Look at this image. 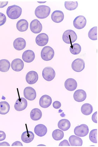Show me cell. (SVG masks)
I'll use <instances>...</instances> for the list:
<instances>
[{"label": "cell", "mask_w": 98, "mask_h": 147, "mask_svg": "<svg viewBox=\"0 0 98 147\" xmlns=\"http://www.w3.org/2000/svg\"><path fill=\"white\" fill-rule=\"evenodd\" d=\"M22 12V8L19 6L13 5L7 7V14L10 19L15 20L20 17Z\"/></svg>", "instance_id": "obj_1"}, {"label": "cell", "mask_w": 98, "mask_h": 147, "mask_svg": "<svg viewBox=\"0 0 98 147\" xmlns=\"http://www.w3.org/2000/svg\"><path fill=\"white\" fill-rule=\"evenodd\" d=\"M50 7L45 5H39L36 8L35 14L36 17L40 19H44L50 14Z\"/></svg>", "instance_id": "obj_2"}, {"label": "cell", "mask_w": 98, "mask_h": 147, "mask_svg": "<svg viewBox=\"0 0 98 147\" xmlns=\"http://www.w3.org/2000/svg\"><path fill=\"white\" fill-rule=\"evenodd\" d=\"M62 38L65 43L72 45L77 40L78 36L74 31L71 30H68L65 31L63 34Z\"/></svg>", "instance_id": "obj_3"}, {"label": "cell", "mask_w": 98, "mask_h": 147, "mask_svg": "<svg viewBox=\"0 0 98 147\" xmlns=\"http://www.w3.org/2000/svg\"><path fill=\"white\" fill-rule=\"evenodd\" d=\"M55 52L54 49L49 46H46L42 49L41 52V57L45 61H51L54 58Z\"/></svg>", "instance_id": "obj_4"}, {"label": "cell", "mask_w": 98, "mask_h": 147, "mask_svg": "<svg viewBox=\"0 0 98 147\" xmlns=\"http://www.w3.org/2000/svg\"><path fill=\"white\" fill-rule=\"evenodd\" d=\"M55 76V71L52 67H46L43 69L42 76L43 78L48 82H50L53 80Z\"/></svg>", "instance_id": "obj_5"}, {"label": "cell", "mask_w": 98, "mask_h": 147, "mask_svg": "<svg viewBox=\"0 0 98 147\" xmlns=\"http://www.w3.org/2000/svg\"><path fill=\"white\" fill-rule=\"evenodd\" d=\"M89 128L87 125L82 124L75 127L74 133L76 136L79 137H85L88 135Z\"/></svg>", "instance_id": "obj_6"}, {"label": "cell", "mask_w": 98, "mask_h": 147, "mask_svg": "<svg viewBox=\"0 0 98 147\" xmlns=\"http://www.w3.org/2000/svg\"><path fill=\"white\" fill-rule=\"evenodd\" d=\"M71 67L74 71L77 72H80L85 68V61L81 58H77L72 62Z\"/></svg>", "instance_id": "obj_7"}, {"label": "cell", "mask_w": 98, "mask_h": 147, "mask_svg": "<svg viewBox=\"0 0 98 147\" xmlns=\"http://www.w3.org/2000/svg\"><path fill=\"white\" fill-rule=\"evenodd\" d=\"M86 23V18L83 16H80L75 18L74 21L73 25L76 29L80 30L85 28Z\"/></svg>", "instance_id": "obj_8"}, {"label": "cell", "mask_w": 98, "mask_h": 147, "mask_svg": "<svg viewBox=\"0 0 98 147\" xmlns=\"http://www.w3.org/2000/svg\"><path fill=\"white\" fill-rule=\"evenodd\" d=\"M24 96L26 99L32 101L37 97V93L35 90L32 87H27L24 89Z\"/></svg>", "instance_id": "obj_9"}, {"label": "cell", "mask_w": 98, "mask_h": 147, "mask_svg": "<svg viewBox=\"0 0 98 147\" xmlns=\"http://www.w3.org/2000/svg\"><path fill=\"white\" fill-rule=\"evenodd\" d=\"M30 29L33 33H40L43 29V26L40 21L37 19L33 20L30 24Z\"/></svg>", "instance_id": "obj_10"}, {"label": "cell", "mask_w": 98, "mask_h": 147, "mask_svg": "<svg viewBox=\"0 0 98 147\" xmlns=\"http://www.w3.org/2000/svg\"><path fill=\"white\" fill-rule=\"evenodd\" d=\"M28 106V102L23 97H21L16 100L14 105V109L18 111L25 110Z\"/></svg>", "instance_id": "obj_11"}, {"label": "cell", "mask_w": 98, "mask_h": 147, "mask_svg": "<svg viewBox=\"0 0 98 147\" xmlns=\"http://www.w3.org/2000/svg\"><path fill=\"white\" fill-rule=\"evenodd\" d=\"M49 40V37L47 34L46 33H41L36 37L35 42L37 45L43 47L48 44Z\"/></svg>", "instance_id": "obj_12"}, {"label": "cell", "mask_w": 98, "mask_h": 147, "mask_svg": "<svg viewBox=\"0 0 98 147\" xmlns=\"http://www.w3.org/2000/svg\"><path fill=\"white\" fill-rule=\"evenodd\" d=\"M39 76L38 74L34 71H31L27 74L26 76V82L30 85L34 84L38 81Z\"/></svg>", "instance_id": "obj_13"}, {"label": "cell", "mask_w": 98, "mask_h": 147, "mask_svg": "<svg viewBox=\"0 0 98 147\" xmlns=\"http://www.w3.org/2000/svg\"><path fill=\"white\" fill-rule=\"evenodd\" d=\"M12 69L14 71L19 72L23 69L24 67V63L22 59L19 58L13 60L11 63Z\"/></svg>", "instance_id": "obj_14"}, {"label": "cell", "mask_w": 98, "mask_h": 147, "mask_svg": "<svg viewBox=\"0 0 98 147\" xmlns=\"http://www.w3.org/2000/svg\"><path fill=\"white\" fill-rule=\"evenodd\" d=\"M52 98L49 96L45 94L40 98L39 100V105L41 107L43 108L49 107L52 104Z\"/></svg>", "instance_id": "obj_15"}, {"label": "cell", "mask_w": 98, "mask_h": 147, "mask_svg": "<svg viewBox=\"0 0 98 147\" xmlns=\"http://www.w3.org/2000/svg\"><path fill=\"white\" fill-rule=\"evenodd\" d=\"M13 46L16 50H23L26 46V42L23 38L19 37L15 39L13 42Z\"/></svg>", "instance_id": "obj_16"}, {"label": "cell", "mask_w": 98, "mask_h": 147, "mask_svg": "<svg viewBox=\"0 0 98 147\" xmlns=\"http://www.w3.org/2000/svg\"><path fill=\"white\" fill-rule=\"evenodd\" d=\"M87 94L85 91L82 89L78 90L75 91L74 94V99L77 102H82L86 100Z\"/></svg>", "instance_id": "obj_17"}, {"label": "cell", "mask_w": 98, "mask_h": 147, "mask_svg": "<svg viewBox=\"0 0 98 147\" xmlns=\"http://www.w3.org/2000/svg\"><path fill=\"white\" fill-rule=\"evenodd\" d=\"M64 18V13L60 10H55L52 13L51 16L52 20L54 22L59 23L63 22Z\"/></svg>", "instance_id": "obj_18"}, {"label": "cell", "mask_w": 98, "mask_h": 147, "mask_svg": "<svg viewBox=\"0 0 98 147\" xmlns=\"http://www.w3.org/2000/svg\"><path fill=\"white\" fill-rule=\"evenodd\" d=\"M35 58V54L33 51L27 50L24 52L22 55V59L27 63L32 62Z\"/></svg>", "instance_id": "obj_19"}, {"label": "cell", "mask_w": 98, "mask_h": 147, "mask_svg": "<svg viewBox=\"0 0 98 147\" xmlns=\"http://www.w3.org/2000/svg\"><path fill=\"white\" fill-rule=\"evenodd\" d=\"M77 86V82L73 78L68 79L65 82V87L68 91H74L76 89Z\"/></svg>", "instance_id": "obj_20"}, {"label": "cell", "mask_w": 98, "mask_h": 147, "mask_svg": "<svg viewBox=\"0 0 98 147\" xmlns=\"http://www.w3.org/2000/svg\"><path fill=\"white\" fill-rule=\"evenodd\" d=\"M34 132L37 136L43 137L47 133V128L43 124H39L36 125L34 128Z\"/></svg>", "instance_id": "obj_21"}, {"label": "cell", "mask_w": 98, "mask_h": 147, "mask_svg": "<svg viewBox=\"0 0 98 147\" xmlns=\"http://www.w3.org/2000/svg\"><path fill=\"white\" fill-rule=\"evenodd\" d=\"M34 136V134L32 131L27 130L22 133L21 136V139L24 143H29L32 142Z\"/></svg>", "instance_id": "obj_22"}, {"label": "cell", "mask_w": 98, "mask_h": 147, "mask_svg": "<svg viewBox=\"0 0 98 147\" xmlns=\"http://www.w3.org/2000/svg\"><path fill=\"white\" fill-rule=\"evenodd\" d=\"M29 23L27 20L22 19L18 21L16 24V28L20 32H24L28 29Z\"/></svg>", "instance_id": "obj_23"}, {"label": "cell", "mask_w": 98, "mask_h": 147, "mask_svg": "<svg viewBox=\"0 0 98 147\" xmlns=\"http://www.w3.org/2000/svg\"><path fill=\"white\" fill-rule=\"evenodd\" d=\"M69 142L71 146H82L83 144L82 139L74 135L69 137Z\"/></svg>", "instance_id": "obj_24"}, {"label": "cell", "mask_w": 98, "mask_h": 147, "mask_svg": "<svg viewBox=\"0 0 98 147\" xmlns=\"http://www.w3.org/2000/svg\"><path fill=\"white\" fill-rule=\"evenodd\" d=\"M30 116L31 119L33 121H37L42 118V113L41 111L37 108H35L31 110Z\"/></svg>", "instance_id": "obj_25"}, {"label": "cell", "mask_w": 98, "mask_h": 147, "mask_svg": "<svg viewBox=\"0 0 98 147\" xmlns=\"http://www.w3.org/2000/svg\"><path fill=\"white\" fill-rule=\"evenodd\" d=\"M71 127V123L68 120L62 119L60 120L58 123V127L62 130L66 131L70 129Z\"/></svg>", "instance_id": "obj_26"}, {"label": "cell", "mask_w": 98, "mask_h": 147, "mask_svg": "<svg viewBox=\"0 0 98 147\" xmlns=\"http://www.w3.org/2000/svg\"><path fill=\"white\" fill-rule=\"evenodd\" d=\"M10 62L7 60L3 59L0 60V71L7 72L10 70Z\"/></svg>", "instance_id": "obj_27"}, {"label": "cell", "mask_w": 98, "mask_h": 147, "mask_svg": "<svg viewBox=\"0 0 98 147\" xmlns=\"http://www.w3.org/2000/svg\"><path fill=\"white\" fill-rule=\"evenodd\" d=\"M93 108L91 104L88 103L84 104L81 108V111L83 114L86 115H91L93 112Z\"/></svg>", "instance_id": "obj_28"}, {"label": "cell", "mask_w": 98, "mask_h": 147, "mask_svg": "<svg viewBox=\"0 0 98 147\" xmlns=\"http://www.w3.org/2000/svg\"><path fill=\"white\" fill-rule=\"evenodd\" d=\"M10 106L6 101L0 102V114L5 115L10 111Z\"/></svg>", "instance_id": "obj_29"}, {"label": "cell", "mask_w": 98, "mask_h": 147, "mask_svg": "<svg viewBox=\"0 0 98 147\" xmlns=\"http://www.w3.org/2000/svg\"><path fill=\"white\" fill-rule=\"evenodd\" d=\"M52 137L55 140H61L64 137V132L59 129L54 130L52 133Z\"/></svg>", "instance_id": "obj_30"}, {"label": "cell", "mask_w": 98, "mask_h": 147, "mask_svg": "<svg viewBox=\"0 0 98 147\" xmlns=\"http://www.w3.org/2000/svg\"><path fill=\"white\" fill-rule=\"evenodd\" d=\"M78 6V1H65V7L66 9L72 11L76 9Z\"/></svg>", "instance_id": "obj_31"}, {"label": "cell", "mask_w": 98, "mask_h": 147, "mask_svg": "<svg viewBox=\"0 0 98 147\" xmlns=\"http://www.w3.org/2000/svg\"><path fill=\"white\" fill-rule=\"evenodd\" d=\"M70 52L72 55H78L80 53L81 51V47L78 43H74L71 45L70 46Z\"/></svg>", "instance_id": "obj_32"}, {"label": "cell", "mask_w": 98, "mask_h": 147, "mask_svg": "<svg viewBox=\"0 0 98 147\" xmlns=\"http://www.w3.org/2000/svg\"><path fill=\"white\" fill-rule=\"evenodd\" d=\"M88 36L90 39L96 40H97V27H93L90 30L88 33Z\"/></svg>", "instance_id": "obj_33"}, {"label": "cell", "mask_w": 98, "mask_h": 147, "mask_svg": "<svg viewBox=\"0 0 98 147\" xmlns=\"http://www.w3.org/2000/svg\"><path fill=\"white\" fill-rule=\"evenodd\" d=\"M89 139L93 143H97L98 130L97 129H95L90 131L89 134Z\"/></svg>", "instance_id": "obj_34"}, {"label": "cell", "mask_w": 98, "mask_h": 147, "mask_svg": "<svg viewBox=\"0 0 98 147\" xmlns=\"http://www.w3.org/2000/svg\"><path fill=\"white\" fill-rule=\"evenodd\" d=\"M7 21L6 16L3 13H0V26L5 23Z\"/></svg>", "instance_id": "obj_35"}, {"label": "cell", "mask_w": 98, "mask_h": 147, "mask_svg": "<svg viewBox=\"0 0 98 147\" xmlns=\"http://www.w3.org/2000/svg\"><path fill=\"white\" fill-rule=\"evenodd\" d=\"M61 103L59 101H55L53 103V107L54 109H58L61 107Z\"/></svg>", "instance_id": "obj_36"}, {"label": "cell", "mask_w": 98, "mask_h": 147, "mask_svg": "<svg viewBox=\"0 0 98 147\" xmlns=\"http://www.w3.org/2000/svg\"><path fill=\"white\" fill-rule=\"evenodd\" d=\"M98 112H96L93 114L92 116V120L93 122L97 123Z\"/></svg>", "instance_id": "obj_37"}, {"label": "cell", "mask_w": 98, "mask_h": 147, "mask_svg": "<svg viewBox=\"0 0 98 147\" xmlns=\"http://www.w3.org/2000/svg\"><path fill=\"white\" fill-rule=\"evenodd\" d=\"M6 137V135L4 131L0 130V142L4 140Z\"/></svg>", "instance_id": "obj_38"}, {"label": "cell", "mask_w": 98, "mask_h": 147, "mask_svg": "<svg viewBox=\"0 0 98 147\" xmlns=\"http://www.w3.org/2000/svg\"><path fill=\"white\" fill-rule=\"evenodd\" d=\"M68 141L66 140H64L61 142L59 145V146H70Z\"/></svg>", "instance_id": "obj_39"}, {"label": "cell", "mask_w": 98, "mask_h": 147, "mask_svg": "<svg viewBox=\"0 0 98 147\" xmlns=\"http://www.w3.org/2000/svg\"><path fill=\"white\" fill-rule=\"evenodd\" d=\"M8 3V1H0V8L6 6Z\"/></svg>", "instance_id": "obj_40"}, {"label": "cell", "mask_w": 98, "mask_h": 147, "mask_svg": "<svg viewBox=\"0 0 98 147\" xmlns=\"http://www.w3.org/2000/svg\"><path fill=\"white\" fill-rule=\"evenodd\" d=\"M12 146H23V145L22 142H19V141H16V142H14Z\"/></svg>", "instance_id": "obj_41"}, {"label": "cell", "mask_w": 98, "mask_h": 147, "mask_svg": "<svg viewBox=\"0 0 98 147\" xmlns=\"http://www.w3.org/2000/svg\"><path fill=\"white\" fill-rule=\"evenodd\" d=\"M10 144L7 142H3L0 143V146H10Z\"/></svg>", "instance_id": "obj_42"}]
</instances>
